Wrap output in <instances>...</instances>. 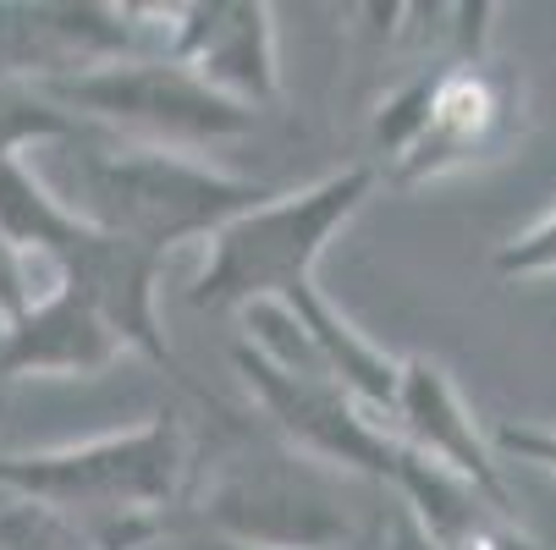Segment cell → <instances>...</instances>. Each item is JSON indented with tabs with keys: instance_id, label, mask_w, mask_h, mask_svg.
I'll return each mask as SVG.
<instances>
[{
	"instance_id": "6da1fadb",
	"label": "cell",
	"mask_w": 556,
	"mask_h": 550,
	"mask_svg": "<svg viewBox=\"0 0 556 550\" xmlns=\"http://www.w3.org/2000/svg\"><path fill=\"white\" fill-rule=\"evenodd\" d=\"M66 209L89 226L127 238L138 248L166 254L188 238H215L237 215L276 199L249 177H226L204 161H188L182 149L138 143L105 127H84L66 138Z\"/></svg>"
},
{
	"instance_id": "7a4b0ae2",
	"label": "cell",
	"mask_w": 556,
	"mask_h": 550,
	"mask_svg": "<svg viewBox=\"0 0 556 550\" xmlns=\"http://www.w3.org/2000/svg\"><path fill=\"white\" fill-rule=\"evenodd\" d=\"M182 479L188 435L172 413L122 435L0 457V490L77 517L100 550H138L154 539V517L182 496Z\"/></svg>"
},
{
	"instance_id": "3957f363",
	"label": "cell",
	"mask_w": 556,
	"mask_h": 550,
	"mask_svg": "<svg viewBox=\"0 0 556 550\" xmlns=\"http://www.w3.org/2000/svg\"><path fill=\"white\" fill-rule=\"evenodd\" d=\"M0 231L23 254L45 259L55 270V286L89 297L132 353L172 363V342L161 331V314H154V281H161L166 254L89 226L23 161H0Z\"/></svg>"
},
{
	"instance_id": "277c9868",
	"label": "cell",
	"mask_w": 556,
	"mask_h": 550,
	"mask_svg": "<svg viewBox=\"0 0 556 550\" xmlns=\"http://www.w3.org/2000/svg\"><path fill=\"white\" fill-rule=\"evenodd\" d=\"M375 177H380L375 166H342L320 182H308L298 193H276L260 209L220 226L210 238V254H204V270L188 303L226 314V308L281 303L298 286H308L326 243L358 215Z\"/></svg>"
},
{
	"instance_id": "5b68a950",
	"label": "cell",
	"mask_w": 556,
	"mask_h": 550,
	"mask_svg": "<svg viewBox=\"0 0 556 550\" xmlns=\"http://www.w3.org/2000/svg\"><path fill=\"white\" fill-rule=\"evenodd\" d=\"M39 89L84 127H105L138 143H166V149L243 138L260 116L249 105L226 100L220 89H210L204 77H193L182 61L161 50L77 72V77H55V84H39Z\"/></svg>"
},
{
	"instance_id": "8992f818",
	"label": "cell",
	"mask_w": 556,
	"mask_h": 550,
	"mask_svg": "<svg viewBox=\"0 0 556 550\" xmlns=\"http://www.w3.org/2000/svg\"><path fill=\"white\" fill-rule=\"evenodd\" d=\"M210 539L260 545V550H342L353 517L326 479V462H303L298 451H260L226 462V474L204 490Z\"/></svg>"
},
{
	"instance_id": "52a82bcc",
	"label": "cell",
	"mask_w": 556,
	"mask_h": 550,
	"mask_svg": "<svg viewBox=\"0 0 556 550\" xmlns=\"http://www.w3.org/2000/svg\"><path fill=\"white\" fill-rule=\"evenodd\" d=\"M231 363H237V374H243V385L254 391V402L276 419V430L308 462H326V468H342V474H364V479L396 485L403 446H396V435L353 397L342 380L276 369L249 342L231 347Z\"/></svg>"
},
{
	"instance_id": "ba28073f",
	"label": "cell",
	"mask_w": 556,
	"mask_h": 550,
	"mask_svg": "<svg viewBox=\"0 0 556 550\" xmlns=\"http://www.w3.org/2000/svg\"><path fill=\"white\" fill-rule=\"evenodd\" d=\"M518 105H523V84L502 66V61H452L435 77V105H430V127L419 132V143L391 166V182H430L446 171H463L473 161L496 154L513 132H518Z\"/></svg>"
},
{
	"instance_id": "9c48e42d",
	"label": "cell",
	"mask_w": 556,
	"mask_h": 550,
	"mask_svg": "<svg viewBox=\"0 0 556 550\" xmlns=\"http://www.w3.org/2000/svg\"><path fill=\"white\" fill-rule=\"evenodd\" d=\"M182 61L193 77L220 89L237 105H270L281 94L276 72V28L265 0H193V7H172L166 23V50Z\"/></svg>"
},
{
	"instance_id": "30bf717a",
	"label": "cell",
	"mask_w": 556,
	"mask_h": 550,
	"mask_svg": "<svg viewBox=\"0 0 556 550\" xmlns=\"http://www.w3.org/2000/svg\"><path fill=\"white\" fill-rule=\"evenodd\" d=\"M391 435L403 451L430 457L446 474L468 479L473 490H485L496 507L513 512V490L502 474V451L491 440V430H480V419L468 413V402L457 397L452 374L435 358H403V391H396V413H391Z\"/></svg>"
},
{
	"instance_id": "8fae6325",
	"label": "cell",
	"mask_w": 556,
	"mask_h": 550,
	"mask_svg": "<svg viewBox=\"0 0 556 550\" xmlns=\"http://www.w3.org/2000/svg\"><path fill=\"white\" fill-rule=\"evenodd\" d=\"M127 353L116 325L105 314L66 286H50L34 297L23 320L0 325V380H72V374H100Z\"/></svg>"
},
{
	"instance_id": "7c38bea8",
	"label": "cell",
	"mask_w": 556,
	"mask_h": 550,
	"mask_svg": "<svg viewBox=\"0 0 556 550\" xmlns=\"http://www.w3.org/2000/svg\"><path fill=\"white\" fill-rule=\"evenodd\" d=\"M396 496H403V507L419 517V528L441 550H540L518 528V512L496 507L485 490H473L468 479L435 468L430 457L403 451V462H396Z\"/></svg>"
},
{
	"instance_id": "4fadbf2b",
	"label": "cell",
	"mask_w": 556,
	"mask_h": 550,
	"mask_svg": "<svg viewBox=\"0 0 556 550\" xmlns=\"http://www.w3.org/2000/svg\"><path fill=\"white\" fill-rule=\"evenodd\" d=\"M298 320H303V331L314 336V347H320V358H326V369L353 391V397L391 430V413H396V391H403V358H386L353 320H342V308L320 292V286H298L292 297H281Z\"/></svg>"
},
{
	"instance_id": "5bb4252c",
	"label": "cell",
	"mask_w": 556,
	"mask_h": 550,
	"mask_svg": "<svg viewBox=\"0 0 556 550\" xmlns=\"http://www.w3.org/2000/svg\"><path fill=\"white\" fill-rule=\"evenodd\" d=\"M84 132L72 111H61L39 84H17L0 77V161H23V149L34 143H66Z\"/></svg>"
},
{
	"instance_id": "9a60e30c",
	"label": "cell",
	"mask_w": 556,
	"mask_h": 550,
	"mask_svg": "<svg viewBox=\"0 0 556 550\" xmlns=\"http://www.w3.org/2000/svg\"><path fill=\"white\" fill-rule=\"evenodd\" d=\"M0 550H100V545L77 517H66L45 501L12 496L0 507Z\"/></svg>"
},
{
	"instance_id": "2e32d148",
	"label": "cell",
	"mask_w": 556,
	"mask_h": 550,
	"mask_svg": "<svg viewBox=\"0 0 556 550\" xmlns=\"http://www.w3.org/2000/svg\"><path fill=\"white\" fill-rule=\"evenodd\" d=\"M491 270L502 281H513V276H556V209H545L529 231H518L513 243H502Z\"/></svg>"
},
{
	"instance_id": "e0dca14e",
	"label": "cell",
	"mask_w": 556,
	"mask_h": 550,
	"mask_svg": "<svg viewBox=\"0 0 556 550\" xmlns=\"http://www.w3.org/2000/svg\"><path fill=\"white\" fill-rule=\"evenodd\" d=\"M496 451L513 462H529L540 474H556V430L551 424H496L491 430Z\"/></svg>"
},
{
	"instance_id": "ac0fdd59",
	"label": "cell",
	"mask_w": 556,
	"mask_h": 550,
	"mask_svg": "<svg viewBox=\"0 0 556 550\" xmlns=\"http://www.w3.org/2000/svg\"><path fill=\"white\" fill-rule=\"evenodd\" d=\"M34 308V276H28V254L0 231V325L23 320Z\"/></svg>"
},
{
	"instance_id": "d6986e66",
	"label": "cell",
	"mask_w": 556,
	"mask_h": 550,
	"mask_svg": "<svg viewBox=\"0 0 556 550\" xmlns=\"http://www.w3.org/2000/svg\"><path fill=\"white\" fill-rule=\"evenodd\" d=\"M386 550H441V545L419 528V517H414L408 507H396V512L386 517Z\"/></svg>"
},
{
	"instance_id": "ffe728a7",
	"label": "cell",
	"mask_w": 556,
	"mask_h": 550,
	"mask_svg": "<svg viewBox=\"0 0 556 550\" xmlns=\"http://www.w3.org/2000/svg\"><path fill=\"white\" fill-rule=\"evenodd\" d=\"M199 550H260V545H231V539H204Z\"/></svg>"
}]
</instances>
